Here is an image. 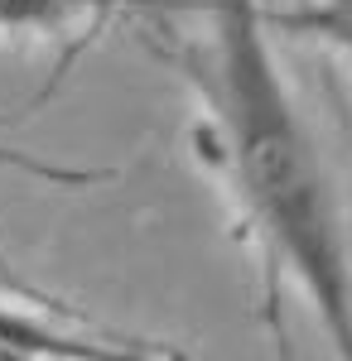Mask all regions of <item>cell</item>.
<instances>
[{"mask_svg":"<svg viewBox=\"0 0 352 361\" xmlns=\"http://www.w3.org/2000/svg\"><path fill=\"white\" fill-rule=\"evenodd\" d=\"M213 15V102L217 164L256 222L271 260H285L324 313L328 337L352 357V270L333 217L319 149L299 121L271 54L261 0H208Z\"/></svg>","mask_w":352,"mask_h":361,"instance_id":"obj_1","label":"cell"},{"mask_svg":"<svg viewBox=\"0 0 352 361\" xmlns=\"http://www.w3.org/2000/svg\"><path fill=\"white\" fill-rule=\"evenodd\" d=\"M0 357H78V361H97V357H150L140 347H102L87 337H63L54 328H39L29 318H15L0 308Z\"/></svg>","mask_w":352,"mask_h":361,"instance_id":"obj_2","label":"cell"},{"mask_svg":"<svg viewBox=\"0 0 352 361\" xmlns=\"http://www.w3.org/2000/svg\"><path fill=\"white\" fill-rule=\"evenodd\" d=\"M266 25L295 39H324L352 58V0H314L295 10H266Z\"/></svg>","mask_w":352,"mask_h":361,"instance_id":"obj_3","label":"cell"},{"mask_svg":"<svg viewBox=\"0 0 352 361\" xmlns=\"http://www.w3.org/2000/svg\"><path fill=\"white\" fill-rule=\"evenodd\" d=\"M68 5H78V0H0V25H54Z\"/></svg>","mask_w":352,"mask_h":361,"instance_id":"obj_4","label":"cell"}]
</instances>
